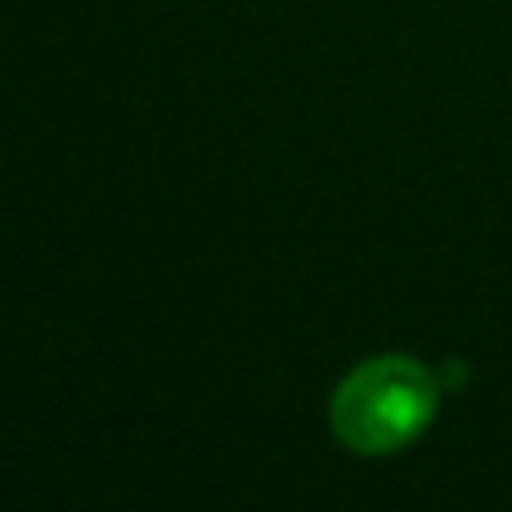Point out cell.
Masks as SVG:
<instances>
[{
  "label": "cell",
  "instance_id": "cell-1",
  "mask_svg": "<svg viewBox=\"0 0 512 512\" xmlns=\"http://www.w3.org/2000/svg\"><path fill=\"white\" fill-rule=\"evenodd\" d=\"M441 382L409 355H378L342 378L333 396V432L360 454H391L427 432Z\"/></svg>",
  "mask_w": 512,
  "mask_h": 512
}]
</instances>
